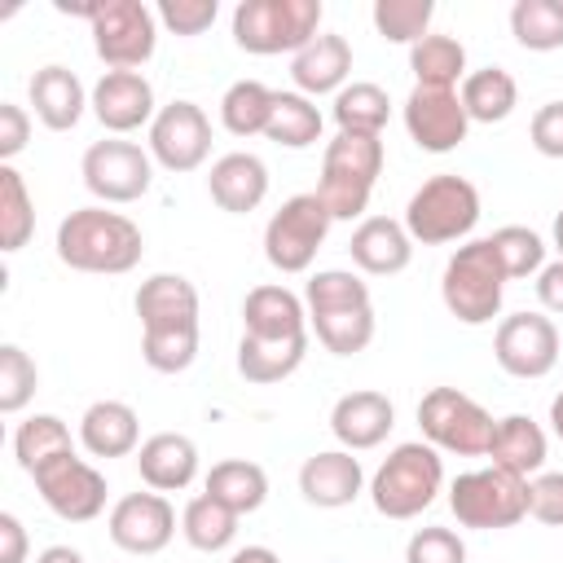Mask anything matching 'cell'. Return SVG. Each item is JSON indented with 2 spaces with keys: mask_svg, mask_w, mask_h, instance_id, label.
<instances>
[{
  "mask_svg": "<svg viewBox=\"0 0 563 563\" xmlns=\"http://www.w3.org/2000/svg\"><path fill=\"white\" fill-rule=\"evenodd\" d=\"M141 356L158 374H180L198 356V290L180 273H154L136 290Z\"/></svg>",
  "mask_w": 563,
  "mask_h": 563,
  "instance_id": "obj_1",
  "label": "cell"
},
{
  "mask_svg": "<svg viewBox=\"0 0 563 563\" xmlns=\"http://www.w3.org/2000/svg\"><path fill=\"white\" fill-rule=\"evenodd\" d=\"M57 260L75 273H132L141 264L145 238L141 229L123 216V211H106V207H79L57 224Z\"/></svg>",
  "mask_w": 563,
  "mask_h": 563,
  "instance_id": "obj_2",
  "label": "cell"
},
{
  "mask_svg": "<svg viewBox=\"0 0 563 563\" xmlns=\"http://www.w3.org/2000/svg\"><path fill=\"white\" fill-rule=\"evenodd\" d=\"M303 308L308 321L321 339L325 352L334 356H356L369 347L374 339V303H369V286L347 273V268H321L308 277L303 286Z\"/></svg>",
  "mask_w": 563,
  "mask_h": 563,
  "instance_id": "obj_3",
  "label": "cell"
},
{
  "mask_svg": "<svg viewBox=\"0 0 563 563\" xmlns=\"http://www.w3.org/2000/svg\"><path fill=\"white\" fill-rule=\"evenodd\" d=\"M383 158H387L383 136H369V132H339L334 141H325L321 180L312 194L325 202L330 220H356L369 207Z\"/></svg>",
  "mask_w": 563,
  "mask_h": 563,
  "instance_id": "obj_4",
  "label": "cell"
},
{
  "mask_svg": "<svg viewBox=\"0 0 563 563\" xmlns=\"http://www.w3.org/2000/svg\"><path fill=\"white\" fill-rule=\"evenodd\" d=\"M440 488H444L440 449H431L422 440H409V444H396L383 457V466L374 471L369 501L383 519H413L435 501Z\"/></svg>",
  "mask_w": 563,
  "mask_h": 563,
  "instance_id": "obj_5",
  "label": "cell"
},
{
  "mask_svg": "<svg viewBox=\"0 0 563 563\" xmlns=\"http://www.w3.org/2000/svg\"><path fill=\"white\" fill-rule=\"evenodd\" d=\"M501 295H506V268L488 238H475L449 255L440 277V299L462 325H488L501 312Z\"/></svg>",
  "mask_w": 563,
  "mask_h": 563,
  "instance_id": "obj_6",
  "label": "cell"
},
{
  "mask_svg": "<svg viewBox=\"0 0 563 563\" xmlns=\"http://www.w3.org/2000/svg\"><path fill=\"white\" fill-rule=\"evenodd\" d=\"M321 0H242L233 9V40L255 57L299 53L321 35Z\"/></svg>",
  "mask_w": 563,
  "mask_h": 563,
  "instance_id": "obj_7",
  "label": "cell"
},
{
  "mask_svg": "<svg viewBox=\"0 0 563 563\" xmlns=\"http://www.w3.org/2000/svg\"><path fill=\"white\" fill-rule=\"evenodd\" d=\"M475 220H479V189L457 172H440L422 180L405 207V229L422 246L457 242L475 229Z\"/></svg>",
  "mask_w": 563,
  "mask_h": 563,
  "instance_id": "obj_8",
  "label": "cell"
},
{
  "mask_svg": "<svg viewBox=\"0 0 563 563\" xmlns=\"http://www.w3.org/2000/svg\"><path fill=\"white\" fill-rule=\"evenodd\" d=\"M418 427L431 449L457 453V457H484L497 431L493 413L457 387H431L418 400Z\"/></svg>",
  "mask_w": 563,
  "mask_h": 563,
  "instance_id": "obj_9",
  "label": "cell"
},
{
  "mask_svg": "<svg viewBox=\"0 0 563 563\" xmlns=\"http://www.w3.org/2000/svg\"><path fill=\"white\" fill-rule=\"evenodd\" d=\"M449 510L462 528H475V532L515 528L528 515V479H519L501 466L466 471L449 488Z\"/></svg>",
  "mask_w": 563,
  "mask_h": 563,
  "instance_id": "obj_10",
  "label": "cell"
},
{
  "mask_svg": "<svg viewBox=\"0 0 563 563\" xmlns=\"http://www.w3.org/2000/svg\"><path fill=\"white\" fill-rule=\"evenodd\" d=\"M158 13L145 9L141 0H92L88 26H92V48L110 70H136L154 57L158 44Z\"/></svg>",
  "mask_w": 563,
  "mask_h": 563,
  "instance_id": "obj_11",
  "label": "cell"
},
{
  "mask_svg": "<svg viewBox=\"0 0 563 563\" xmlns=\"http://www.w3.org/2000/svg\"><path fill=\"white\" fill-rule=\"evenodd\" d=\"M330 211L317 194H295L286 198L268 224H264V260L277 268V273H308L325 233H330Z\"/></svg>",
  "mask_w": 563,
  "mask_h": 563,
  "instance_id": "obj_12",
  "label": "cell"
},
{
  "mask_svg": "<svg viewBox=\"0 0 563 563\" xmlns=\"http://www.w3.org/2000/svg\"><path fill=\"white\" fill-rule=\"evenodd\" d=\"M31 479L40 488L44 506L66 523H88V519H97L106 510V475L92 462H84L75 449L48 457L44 466H35Z\"/></svg>",
  "mask_w": 563,
  "mask_h": 563,
  "instance_id": "obj_13",
  "label": "cell"
},
{
  "mask_svg": "<svg viewBox=\"0 0 563 563\" xmlns=\"http://www.w3.org/2000/svg\"><path fill=\"white\" fill-rule=\"evenodd\" d=\"M84 185L92 198L101 202H136L150 194V180H154V158L150 150H141L136 141H92L84 150Z\"/></svg>",
  "mask_w": 563,
  "mask_h": 563,
  "instance_id": "obj_14",
  "label": "cell"
},
{
  "mask_svg": "<svg viewBox=\"0 0 563 563\" xmlns=\"http://www.w3.org/2000/svg\"><path fill=\"white\" fill-rule=\"evenodd\" d=\"M211 154V119L194 101H167L150 123V158L167 172H194Z\"/></svg>",
  "mask_w": 563,
  "mask_h": 563,
  "instance_id": "obj_15",
  "label": "cell"
},
{
  "mask_svg": "<svg viewBox=\"0 0 563 563\" xmlns=\"http://www.w3.org/2000/svg\"><path fill=\"white\" fill-rule=\"evenodd\" d=\"M493 356L510 378H545L559 361V325L541 312H515L497 325Z\"/></svg>",
  "mask_w": 563,
  "mask_h": 563,
  "instance_id": "obj_16",
  "label": "cell"
},
{
  "mask_svg": "<svg viewBox=\"0 0 563 563\" xmlns=\"http://www.w3.org/2000/svg\"><path fill=\"white\" fill-rule=\"evenodd\" d=\"M405 128H409L418 150L449 154L466 141L471 119H466V106L453 88H418L413 84V92L405 97Z\"/></svg>",
  "mask_w": 563,
  "mask_h": 563,
  "instance_id": "obj_17",
  "label": "cell"
},
{
  "mask_svg": "<svg viewBox=\"0 0 563 563\" xmlns=\"http://www.w3.org/2000/svg\"><path fill=\"white\" fill-rule=\"evenodd\" d=\"M110 541L123 550V554H158L167 550V541L176 537V510L163 493H128L114 501L110 510Z\"/></svg>",
  "mask_w": 563,
  "mask_h": 563,
  "instance_id": "obj_18",
  "label": "cell"
},
{
  "mask_svg": "<svg viewBox=\"0 0 563 563\" xmlns=\"http://www.w3.org/2000/svg\"><path fill=\"white\" fill-rule=\"evenodd\" d=\"M92 114L106 132L114 136H128L145 123H154V88L141 70H106L97 84H92Z\"/></svg>",
  "mask_w": 563,
  "mask_h": 563,
  "instance_id": "obj_19",
  "label": "cell"
},
{
  "mask_svg": "<svg viewBox=\"0 0 563 563\" xmlns=\"http://www.w3.org/2000/svg\"><path fill=\"white\" fill-rule=\"evenodd\" d=\"M396 427V409L383 391H347L334 400L330 409V431L334 440L347 449V453H365V449H378L387 440V431Z\"/></svg>",
  "mask_w": 563,
  "mask_h": 563,
  "instance_id": "obj_20",
  "label": "cell"
},
{
  "mask_svg": "<svg viewBox=\"0 0 563 563\" xmlns=\"http://www.w3.org/2000/svg\"><path fill=\"white\" fill-rule=\"evenodd\" d=\"M361 488H365V471H361V462L347 449L312 453L299 466V493H303L308 506L343 510V506H352L361 497Z\"/></svg>",
  "mask_w": 563,
  "mask_h": 563,
  "instance_id": "obj_21",
  "label": "cell"
},
{
  "mask_svg": "<svg viewBox=\"0 0 563 563\" xmlns=\"http://www.w3.org/2000/svg\"><path fill=\"white\" fill-rule=\"evenodd\" d=\"M207 194L229 216L255 211L268 198V167H264V158L260 154H246V150H233V154L216 158L211 163V176H207Z\"/></svg>",
  "mask_w": 563,
  "mask_h": 563,
  "instance_id": "obj_22",
  "label": "cell"
},
{
  "mask_svg": "<svg viewBox=\"0 0 563 563\" xmlns=\"http://www.w3.org/2000/svg\"><path fill=\"white\" fill-rule=\"evenodd\" d=\"M352 264L369 277H391V273H405L409 260H413V238L400 220L391 216H369L352 229Z\"/></svg>",
  "mask_w": 563,
  "mask_h": 563,
  "instance_id": "obj_23",
  "label": "cell"
},
{
  "mask_svg": "<svg viewBox=\"0 0 563 563\" xmlns=\"http://www.w3.org/2000/svg\"><path fill=\"white\" fill-rule=\"evenodd\" d=\"M136 471H141L145 488H154V493H180L198 475V444L189 435H180V431H158V435L141 440Z\"/></svg>",
  "mask_w": 563,
  "mask_h": 563,
  "instance_id": "obj_24",
  "label": "cell"
},
{
  "mask_svg": "<svg viewBox=\"0 0 563 563\" xmlns=\"http://www.w3.org/2000/svg\"><path fill=\"white\" fill-rule=\"evenodd\" d=\"M242 334L251 339H303L308 308L286 286H255L242 299Z\"/></svg>",
  "mask_w": 563,
  "mask_h": 563,
  "instance_id": "obj_25",
  "label": "cell"
},
{
  "mask_svg": "<svg viewBox=\"0 0 563 563\" xmlns=\"http://www.w3.org/2000/svg\"><path fill=\"white\" fill-rule=\"evenodd\" d=\"M352 75V44L334 31H321L308 48L295 53L290 62V79L303 97H321V92H343Z\"/></svg>",
  "mask_w": 563,
  "mask_h": 563,
  "instance_id": "obj_26",
  "label": "cell"
},
{
  "mask_svg": "<svg viewBox=\"0 0 563 563\" xmlns=\"http://www.w3.org/2000/svg\"><path fill=\"white\" fill-rule=\"evenodd\" d=\"M31 106H35V119L48 128V132H70L79 119H84V106L92 101V92H84L79 75L66 70V66H40L31 75Z\"/></svg>",
  "mask_w": 563,
  "mask_h": 563,
  "instance_id": "obj_27",
  "label": "cell"
},
{
  "mask_svg": "<svg viewBox=\"0 0 563 563\" xmlns=\"http://www.w3.org/2000/svg\"><path fill=\"white\" fill-rule=\"evenodd\" d=\"M79 444L92 457H128L141 444V418L123 400H92L79 418Z\"/></svg>",
  "mask_w": 563,
  "mask_h": 563,
  "instance_id": "obj_28",
  "label": "cell"
},
{
  "mask_svg": "<svg viewBox=\"0 0 563 563\" xmlns=\"http://www.w3.org/2000/svg\"><path fill=\"white\" fill-rule=\"evenodd\" d=\"M488 457H493V466H501V471H510L519 479L541 475V466H545V431L528 413H506V418H497Z\"/></svg>",
  "mask_w": 563,
  "mask_h": 563,
  "instance_id": "obj_29",
  "label": "cell"
},
{
  "mask_svg": "<svg viewBox=\"0 0 563 563\" xmlns=\"http://www.w3.org/2000/svg\"><path fill=\"white\" fill-rule=\"evenodd\" d=\"M303 356H308V334L303 339H251V334L238 339V374L260 387L290 378L303 365Z\"/></svg>",
  "mask_w": 563,
  "mask_h": 563,
  "instance_id": "obj_30",
  "label": "cell"
},
{
  "mask_svg": "<svg viewBox=\"0 0 563 563\" xmlns=\"http://www.w3.org/2000/svg\"><path fill=\"white\" fill-rule=\"evenodd\" d=\"M462 106H466V119L471 123H501L510 119V110L519 106V84L510 70L501 66H484V70H471L462 79Z\"/></svg>",
  "mask_w": 563,
  "mask_h": 563,
  "instance_id": "obj_31",
  "label": "cell"
},
{
  "mask_svg": "<svg viewBox=\"0 0 563 563\" xmlns=\"http://www.w3.org/2000/svg\"><path fill=\"white\" fill-rule=\"evenodd\" d=\"M207 493L216 501H224L233 515H251L268 501V475H264V466H255L246 457H224L207 471Z\"/></svg>",
  "mask_w": 563,
  "mask_h": 563,
  "instance_id": "obj_32",
  "label": "cell"
},
{
  "mask_svg": "<svg viewBox=\"0 0 563 563\" xmlns=\"http://www.w3.org/2000/svg\"><path fill=\"white\" fill-rule=\"evenodd\" d=\"M409 70L418 88H457L466 79V48L453 35H422L409 48Z\"/></svg>",
  "mask_w": 563,
  "mask_h": 563,
  "instance_id": "obj_33",
  "label": "cell"
},
{
  "mask_svg": "<svg viewBox=\"0 0 563 563\" xmlns=\"http://www.w3.org/2000/svg\"><path fill=\"white\" fill-rule=\"evenodd\" d=\"M238 519H242V515H233L224 501H216L211 493H198V497H189V506H185V515H180V532H185V541H189L194 550L216 554V550L233 545Z\"/></svg>",
  "mask_w": 563,
  "mask_h": 563,
  "instance_id": "obj_34",
  "label": "cell"
},
{
  "mask_svg": "<svg viewBox=\"0 0 563 563\" xmlns=\"http://www.w3.org/2000/svg\"><path fill=\"white\" fill-rule=\"evenodd\" d=\"M264 136L286 145V150H308L321 141V110L303 92H277Z\"/></svg>",
  "mask_w": 563,
  "mask_h": 563,
  "instance_id": "obj_35",
  "label": "cell"
},
{
  "mask_svg": "<svg viewBox=\"0 0 563 563\" xmlns=\"http://www.w3.org/2000/svg\"><path fill=\"white\" fill-rule=\"evenodd\" d=\"M35 233V202L13 163H0V251H22Z\"/></svg>",
  "mask_w": 563,
  "mask_h": 563,
  "instance_id": "obj_36",
  "label": "cell"
},
{
  "mask_svg": "<svg viewBox=\"0 0 563 563\" xmlns=\"http://www.w3.org/2000/svg\"><path fill=\"white\" fill-rule=\"evenodd\" d=\"M273 88H264L260 79H238L229 84V92L220 97V123L224 132L233 136H260L268 128V114H273Z\"/></svg>",
  "mask_w": 563,
  "mask_h": 563,
  "instance_id": "obj_37",
  "label": "cell"
},
{
  "mask_svg": "<svg viewBox=\"0 0 563 563\" xmlns=\"http://www.w3.org/2000/svg\"><path fill=\"white\" fill-rule=\"evenodd\" d=\"M387 119H391V101H387V92H383L378 84L356 79V84H347L343 92H334V123H339V132H369V136H383Z\"/></svg>",
  "mask_w": 563,
  "mask_h": 563,
  "instance_id": "obj_38",
  "label": "cell"
},
{
  "mask_svg": "<svg viewBox=\"0 0 563 563\" xmlns=\"http://www.w3.org/2000/svg\"><path fill=\"white\" fill-rule=\"evenodd\" d=\"M510 35L528 53L563 48V0H515V9H510Z\"/></svg>",
  "mask_w": 563,
  "mask_h": 563,
  "instance_id": "obj_39",
  "label": "cell"
},
{
  "mask_svg": "<svg viewBox=\"0 0 563 563\" xmlns=\"http://www.w3.org/2000/svg\"><path fill=\"white\" fill-rule=\"evenodd\" d=\"M75 444H70V431H66V422L57 418V413H31L26 422H18V431H13V453H18V466L31 475L35 466H44L48 457H57V453H70Z\"/></svg>",
  "mask_w": 563,
  "mask_h": 563,
  "instance_id": "obj_40",
  "label": "cell"
},
{
  "mask_svg": "<svg viewBox=\"0 0 563 563\" xmlns=\"http://www.w3.org/2000/svg\"><path fill=\"white\" fill-rule=\"evenodd\" d=\"M431 13H435L431 0H378L374 4V31L387 44H409L413 48L427 35Z\"/></svg>",
  "mask_w": 563,
  "mask_h": 563,
  "instance_id": "obj_41",
  "label": "cell"
},
{
  "mask_svg": "<svg viewBox=\"0 0 563 563\" xmlns=\"http://www.w3.org/2000/svg\"><path fill=\"white\" fill-rule=\"evenodd\" d=\"M488 242H493V251L506 268V282H519V277H532V273L545 268V242L523 224H501Z\"/></svg>",
  "mask_w": 563,
  "mask_h": 563,
  "instance_id": "obj_42",
  "label": "cell"
},
{
  "mask_svg": "<svg viewBox=\"0 0 563 563\" xmlns=\"http://www.w3.org/2000/svg\"><path fill=\"white\" fill-rule=\"evenodd\" d=\"M35 387H40L35 361L18 343H4L0 347V413H22L35 396Z\"/></svg>",
  "mask_w": 563,
  "mask_h": 563,
  "instance_id": "obj_43",
  "label": "cell"
},
{
  "mask_svg": "<svg viewBox=\"0 0 563 563\" xmlns=\"http://www.w3.org/2000/svg\"><path fill=\"white\" fill-rule=\"evenodd\" d=\"M405 563H466V545L453 528H418L405 545Z\"/></svg>",
  "mask_w": 563,
  "mask_h": 563,
  "instance_id": "obj_44",
  "label": "cell"
},
{
  "mask_svg": "<svg viewBox=\"0 0 563 563\" xmlns=\"http://www.w3.org/2000/svg\"><path fill=\"white\" fill-rule=\"evenodd\" d=\"M216 13H220L216 0H163L158 4V22L172 35H202L216 22Z\"/></svg>",
  "mask_w": 563,
  "mask_h": 563,
  "instance_id": "obj_45",
  "label": "cell"
},
{
  "mask_svg": "<svg viewBox=\"0 0 563 563\" xmlns=\"http://www.w3.org/2000/svg\"><path fill=\"white\" fill-rule=\"evenodd\" d=\"M528 515L550 528H563V471H545L528 479Z\"/></svg>",
  "mask_w": 563,
  "mask_h": 563,
  "instance_id": "obj_46",
  "label": "cell"
},
{
  "mask_svg": "<svg viewBox=\"0 0 563 563\" xmlns=\"http://www.w3.org/2000/svg\"><path fill=\"white\" fill-rule=\"evenodd\" d=\"M532 150L545 158H563V101H545L528 123Z\"/></svg>",
  "mask_w": 563,
  "mask_h": 563,
  "instance_id": "obj_47",
  "label": "cell"
},
{
  "mask_svg": "<svg viewBox=\"0 0 563 563\" xmlns=\"http://www.w3.org/2000/svg\"><path fill=\"white\" fill-rule=\"evenodd\" d=\"M31 141V114L13 101H0V163H9L13 154H22Z\"/></svg>",
  "mask_w": 563,
  "mask_h": 563,
  "instance_id": "obj_48",
  "label": "cell"
},
{
  "mask_svg": "<svg viewBox=\"0 0 563 563\" xmlns=\"http://www.w3.org/2000/svg\"><path fill=\"white\" fill-rule=\"evenodd\" d=\"M0 563H26V528L18 515H0Z\"/></svg>",
  "mask_w": 563,
  "mask_h": 563,
  "instance_id": "obj_49",
  "label": "cell"
},
{
  "mask_svg": "<svg viewBox=\"0 0 563 563\" xmlns=\"http://www.w3.org/2000/svg\"><path fill=\"white\" fill-rule=\"evenodd\" d=\"M537 299H541L545 312H559L563 317V260H554V264H545L537 273Z\"/></svg>",
  "mask_w": 563,
  "mask_h": 563,
  "instance_id": "obj_50",
  "label": "cell"
},
{
  "mask_svg": "<svg viewBox=\"0 0 563 563\" xmlns=\"http://www.w3.org/2000/svg\"><path fill=\"white\" fill-rule=\"evenodd\" d=\"M229 563H282V559L268 545H242V550L229 554Z\"/></svg>",
  "mask_w": 563,
  "mask_h": 563,
  "instance_id": "obj_51",
  "label": "cell"
},
{
  "mask_svg": "<svg viewBox=\"0 0 563 563\" xmlns=\"http://www.w3.org/2000/svg\"><path fill=\"white\" fill-rule=\"evenodd\" d=\"M35 563H84V554H79L75 545H48Z\"/></svg>",
  "mask_w": 563,
  "mask_h": 563,
  "instance_id": "obj_52",
  "label": "cell"
},
{
  "mask_svg": "<svg viewBox=\"0 0 563 563\" xmlns=\"http://www.w3.org/2000/svg\"><path fill=\"white\" fill-rule=\"evenodd\" d=\"M550 427H554V435L563 440V391L550 400Z\"/></svg>",
  "mask_w": 563,
  "mask_h": 563,
  "instance_id": "obj_53",
  "label": "cell"
},
{
  "mask_svg": "<svg viewBox=\"0 0 563 563\" xmlns=\"http://www.w3.org/2000/svg\"><path fill=\"white\" fill-rule=\"evenodd\" d=\"M554 246H559V260H563V211L554 216Z\"/></svg>",
  "mask_w": 563,
  "mask_h": 563,
  "instance_id": "obj_54",
  "label": "cell"
}]
</instances>
